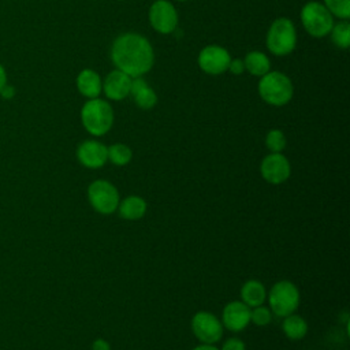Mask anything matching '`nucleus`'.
I'll return each mask as SVG.
<instances>
[{
	"mask_svg": "<svg viewBox=\"0 0 350 350\" xmlns=\"http://www.w3.org/2000/svg\"><path fill=\"white\" fill-rule=\"evenodd\" d=\"M293 93L294 88L290 78L280 71H268L258 82L260 97L275 107L287 104L291 100Z\"/></svg>",
	"mask_w": 350,
	"mask_h": 350,
	"instance_id": "obj_3",
	"label": "nucleus"
},
{
	"mask_svg": "<svg viewBox=\"0 0 350 350\" xmlns=\"http://www.w3.org/2000/svg\"><path fill=\"white\" fill-rule=\"evenodd\" d=\"M193 350H219L216 346H213V345H206V343H202V345H200V346H197V347H194Z\"/></svg>",
	"mask_w": 350,
	"mask_h": 350,
	"instance_id": "obj_31",
	"label": "nucleus"
},
{
	"mask_svg": "<svg viewBox=\"0 0 350 350\" xmlns=\"http://www.w3.org/2000/svg\"><path fill=\"white\" fill-rule=\"evenodd\" d=\"M77 88L82 96L88 98H96L103 90V82L96 71L86 68L78 74Z\"/></svg>",
	"mask_w": 350,
	"mask_h": 350,
	"instance_id": "obj_16",
	"label": "nucleus"
},
{
	"mask_svg": "<svg viewBox=\"0 0 350 350\" xmlns=\"http://www.w3.org/2000/svg\"><path fill=\"white\" fill-rule=\"evenodd\" d=\"M130 88H131V77L122 72L120 70L111 71L103 82V90L105 96L113 101L126 98L130 94Z\"/></svg>",
	"mask_w": 350,
	"mask_h": 350,
	"instance_id": "obj_14",
	"label": "nucleus"
},
{
	"mask_svg": "<svg viewBox=\"0 0 350 350\" xmlns=\"http://www.w3.org/2000/svg\"><path fill=\"white\" fill-rule=\"evenodd\" d=\"M191 329L194 336L206 345L219 342L223 335V324L211 312H197L191 319Z\"/></svg>",
	"mask_w": 350,
	"mask_h": 350,
	"instance_id": "obj_8",
	"label": "nucleus"
},
{
	"mask_svg": "<svg viewBox=\"0 0 350 350\" xmlns=\"http://www.w3.org/2000/svg\"><path fill=\"white\" fill-rule=\"evenodd\" d=\"M271 319H272V312L267 306L258 305V306H254L253 310L250 309V321L258 327L268 325L271 323Z\"/></svg>",
	"mask_w": 350,
	"mask_h": 350,
	"instance_id": "obj_25",
	"label": "nucleus"
},
{
	"mask_svg": "<svg viewBox=\"0 0 350 350\" xmlns=\"http://www.w3.org/2000/svg\"><path fill=\"white\" fill-rule=\"evenodd\" d=\"M262 178L271 185H280L286 182L291 174V165L287 157L282 153H269L260 164Z\"/></svg>",
	"mask_w": 350,
	"mask_h": 350,
	"instance_id": "obj_10",
	"label": "nucleus"
},
{
	"mask_svg": "<svg viewBox=\"0 0 350 350\" xmlns=\"http://www.w3.org/2000/svg\"><path fill=\"white\" fill-rule=\"evenodd\" d=\"M325 8L340 19H347L350 16V0H324Z\"/></svg>",
	"mask_w": 350,
	"mask_h": 350,
	"instance_id": "obj_24",
	"label": "nucleus"
},
{
	"mask_svg": "<svg viewBox=\"0 0 350 350\" xmlns=\"http://www.w3.org/2000/svg\"><path fill=\"white\" fill-rule=\"evenodd\" d=\"M7 85V74H5V70L4 67L0 64V92L1 89Z\"/></svg>",
	"mask_w": 350,
	"mask_h": 350,
	"instance_id": "obj_30",
	"label": "nucleus"
},
{
	"mask_svg": "<svg viewBox=\"0 0 350 350\" xmlns=\"http://www.w3.org/2000/svg\"><path fill=\"white\" fill-rule=\"evenodd\" d=\"M149 22L156 31L170 34L176 29L178 12L168 0H156L149 8Z\"/></svg>",
	"mask_w": 350,
	"mask_h": 350,
	"instance_id": "obj_9",
	"label": "nucleus"
},
{
	"mask_svg": "<svg viewBox=\"0 0 350 350\" xmlns=\"http://www.w3.org/2000/svg\"><path fill=\"white\" fill-rule=\"evenodd\" d=\"M178 1H186V0H178Z\"/></svg>",
	"mask_w": 350,
	"mask_h": 350,
	"instance_id": "obj_32",
	"label": "nucleus"
},
{
	"mask_svg": "<svg viewBox=\"0 0 350 350\" xmlns=\"http://www.w3.org/2000/svg\"><path fill=\"white\" fill-rule=\"evenodd\" d=\"M227 70H230L234 75L242 74L243 70H245L243 60H241V59H232V60H230V64H228V68H227Z\"/></svg>",
	"mask_w": 350,
	"mask_h": 350,
	"instance_id": "obj_27",
	"label": "nucleus"
},
{
	"mask_svg": "<svg viewBox=\"0 0 350 350\" xmlns=\"http://www.w3.org/2000/svg\"><path fill=\"white\" fill-rule=\"evenodd\" d=\"M329 33H331L332 42L338 48H342V49L349 48V45H350V23L346 19L334 25Z\"/></svg>",
	"mask_w": 350,
	"mask_h": 350,
	"instance_id": "obj_22",
	"label": "nucleus"
},
{
	"mask_svg": "<svg viewBox=\"0 0 350 350\" xmlns=\"http://www.w3.org/2000/svg\"><path fill=\"white\" fill-rule=\"evenodd\" d=\"M88 198L93 209L101 215L113 213L120 202L118 189L105 179H97L89 185Z\"/></svg>",
	"mask_w": 350,
	"mask_h": 350,
	"instance_id": "obj_7",
	"label": "nucleus"
},
{
	"mask_svg": "<svg viewBox=\"0 0 350 350\" xmlns=\"http://www.w3.org/2000/svg\"><path fill=\"white\" fill-rule=\"evenodd\" d=\"M301 22L312 37L320 38L329 34L334 26V16L324 4L309 1L301 10Z\"/></svg>",
	"mask_w": 350,
	"mask_h": 350,
	"instance_id": "obj_6",
	"label": "nucleus"
},
{
	"mask_svg": "<svg viewBox=\"0 0 350 350\" xmlns=\"http://www.w3.org/2000/svg\"><path fill=\"white\" fill-rule=\"evenodd\" d=\"M108 160L115 165H126L130 163L133 157L131 149L124 144H112L111 146H107Z\"/></svg>",
	"mask_w": 350,
	"mask_h": 350,
	"instance_id": "obj_21",
	"label": "nucleus"
},
{
	"mask_svg": "<svg viewBox=\"0 0 350 350\" xmlns=\"http://www.w3.org/2000/svg\"><path fill=\"white\" fill-rule=\"evenodd\" d=\"M245 70H247L252 75L262 77L269 71L271 62L268 56L260 51H252L249 52L243 59Z\"/></svg>",
	"mask_w": 350,
	"mask_h": 350,
	"instance_id": "obj_19",
	"label": "nucleus"
},
{
	"mask_svg": "<svg viewBox=\"0 0 350 350\" xmlns=\"http://www.w3.org/2000/svg\"><path fill=\"white\" fill-rule=\"evenodd\" d=\"M282 328H283V332L287 338H290L293 340H298V339H302L306 335L308 324H306V320L304 317L291 313V314L284 317Z\"/></svg>",
	"mask_w": 350,
	"mask_h": 350,
	"instance_id": "obj_20",
	"label": "nucleus"
},
{
	"mask_svg": "<svg viewBox=\"0 0 350 350\" xmlns=\"http://www.w3.org/2000/svg\"><path fill=\"white\" fill-rule=\"evenodd\" d=\"M230 53L219 45H208L198 55L200 68L211 75H219L228 68Z\"/></svg>",
	"mask_w": 350,
	"mask_h": 350,
	"instance_id": "obj_11",
	"label": "nucleus"
},
{
	"mask_svg": "<svg viewBox=\"0 0 350 350\" xmlns=\"http://www.w3.org/2000/svg\"><path fill=\"white\" fill-rule=\"evenodd\" d=\"M77 157L79 163L86 168H100L108 160L107 146L94 139L83 141L77 149Z\"/></svg>",
	"mask_w": 350,
	"mask_h": 350,
	"instance_id": "obj_13",
	"label": "nucleus"
},
{
	"mask_svg": "<svg viewBox=\"0 0 350 350\" xmlns=\"http://www.w3.org/2000/svg\"><path fill=\"white\" fill-rule=\"evenodd\" d=\"M130 94L133 96L135 104L141 109H150L157 103V96H156L154 90L141 77L131 78Z\"/></svg>",
	"mask_w": 350,
	"mask_h": 350,
	"instance_id": "obj_15",
	"label": "nucleus"
},
{
	"mask_svg": "<svg viewBox=\"0 0 350 350\" xmlns=\"http://www.w3.org/2000/svg\"><path fill=\"white\" fill-rule=\"evenodd\" d=\"M81 120L85 130L92 135H104L111 130L113 123L112 107L103 98H90L81 109Z\"/></svg>",
	"mask_w": 350,
	"mask_h": 350,
	"instance_id": "obj_2",
	"label": "nucleus"
},
{
	"mask_svg": "<svg viewBox=\"0 0 350 350\" xmlns=\"http://www.w3.org/2000/svg\"><path fill=\"white\" fill-rule=\"evenodd\" d=\"M269 309L273 314L286 317L295 312L299 305V291L290 280L276 282L268 293Z\"/></svg>",
	"mask_w": 350,
	"mask_h": 350,
	"instance_id": "obj_5",
	"label": "nucleus"
},
{
	"mask_svg": "<svg viewBox=\"0 0 350 350\" xmlns=\"http://www.w3.org/2000/svg\"><path fill=\"white\" fill-rule=\"evenodd\" d=\"M92 350H111L109 343L105 339H96L92 345Z\"/></svg>",
	"mask_w": 350,
	"mask_h": 350,
	"instance_id": "obj_28",
	"label": "nucleus"
},
{
	"mask_svg": "<svg viewBox=\"0 0 350 350\" xmlns=\"http://www.w3.org/2000/svg\"><path fill=\"white\" fill-rule=\"evenodd\" d=\"M0 93L3 94V97H4V98H11V97L14 96V93H15V92H14V88H12V86H7V85H5V86L1 89V92H0Z\"/></svg>",
	"mask_w": 350,
	"mask_h": 350,
	"instance_id": "obj_29",
	"label": "nucleus"
},
{
	"mask_svg": "<svg viewBox=\"0 0 350 350\" xmlns=\"http://www.w3.org/2000/svg\"><path fill=\"white\" fill-rule=\"evenodd\" d=\"M297 44V31L294 23L287 18H279L272 22L267 33V46L271 53L284 56L294 51Z\"/></svg>",
	"mask_w": 350,
	"mask_h": 350,
	"instance_id": "obj_4",
	"label": "nucleus"
},
{
	"mask_svg": "<svg viewBox=\"0 0 350 350\" xmlns=\"http://www.w3.org/2000/svg\"><path fill=\"white\" fill-rule=\"evenodd\" d=\"M265 145L271 153H280L286 146V137L282 130L272 129L265 137Z\"/></svg>",
	"mask_w": 350,
	"mask_h": 350,
	"instance_id": "obj_23",
	"label": "nucleus"
},
{
	"mask_svg": "<svg viewBox=\"0 0 350 350\" xmlns=\"http://www.w3.org/2000/svg\"><path fill=\"white\" fill-rule=\"evenodd\" d=\"M265 297H267V291L264 284L256 279H250L245 282L241 288L242 302L246 304L249 308L262 305V302L265 301Z\"/></svg>",
	"mask_w": 350,
	"mask_h": 350,
	"instance_id": "obj_18",
	"label": "nucleus"
},
{
	"mask_svg": "<svg viewBox=\"0 0 350 350\" xmlns=\"http://www.w3.org/2000/svg\"><path fill=\"white\" fill-rule=\"evenodd\" d=\"M111 57L116 70L131 78L146 74L154 62L152 45L145 37L137 33L119 36L112 44Z\"/></svg>",
	"mask_w": 350,
	"mask_h": 350,
	"instance_id": "obj_1",
	"label": "nucleus"
},
{
	"mask_svg": "<svg viewBox=\"0 0 350 350\" xmlns=\"http://www.w3.org/2000/svg\"><path fill=\"white\" fill-rule=\"evenodd\" d=\"M220 350H245V343L238 338H230L224 342Z\"/></svg>",
	"mask_w": 350,
	"mask_h": 350,
	"instance_id": "obj_26",
	"label": "nucleus"
},
{
	"mask_svg": "<svg viewBox=\"0 0 350 350\" xmlns=\"http://www.w3.org/2000/svg\"><path fill=\"white\" fill-rule=\"evenodd\" d=\"M250 323V308L242 301H231L228 302L221 314V324L232 331L239 332L245 329Z\"/></svg>",
	"mask_w": 350,
	"mask_h": 350,
	"instance_id": "obj_12",
	"label": "nucleus"
},
{
	"mask_svg": "<svg viewBox=\"0 0 350 350\" xmlns=\"http://www.w3.org/2000/svg\"><path fill=\"white\" fill-rule=\"evenodd\" d=\"M146 201L139 196H129L118 205L119 216L126 220H138L146 213Z\"/></svg>",
	"mask_w": 350,
	"mask_h": 350,
	"instance_id": "obj_17",
	"label": "nucleus"
}]
</instances>
